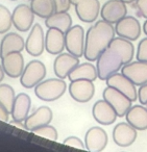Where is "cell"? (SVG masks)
<instances>
[{
    "label": "cell",
    "instance_id": "1",
    "mask_svg": "<svg viewBox=\"0 0 147 152\" xmlns=\"http://www.w3.org/2000/svg\"><path fill=\"white\" fill-rule=\"evenodd\" d=\"M135 47L132 41L126 39L114 38L104 51L96 59V69L98 78L101 80L121 70L122 66L132 61Z\"/></svg>",
    "mask_w": 147,
    "mask_h": 152
},
{
    "label": "cell",
    "instance_id": "2",
    "mask_svg": "<svg viewBox=\"0 0 147 152\" xmlns=\"http://www.w3.org/2000/svg\"><path fill=\"white\" fill-rule=\"evenodd\" d=\"M113 24L99 20L88 29L85 39L84 56L87 61H95L115 38Z\"/></svg>",
    "mask_w": 147,
    "mask_h": 152
},
{
    "label": "cell",
    "instance_id": "3",
    "mask_svg": "<svg viewBox=\"0 0 147 152\" xmlns=\"http://www.w3.org/2000/svg\"><path fill=\"white\" fill-rule=\"evenodd\" d=\"M67 83L62 78H49L42 80L35 87V94L43 101H55L65 94Z\"/></svg>",
    "mask_w": 147,
    "mask_h": 152
},
{
    "label": "cell",
    "instance_id": "4",
    "mask_svg": "<svg viewBox=\"0 0 147 152\" xmlns=\"http://www.w3.org/2000/svg\"><path fill=\"white\" fill-rule=\"evenodd\" d=\"M46 76V67L41 61H30L24 67L20 76V83L25 89H32Z\"/></svg>",
    "mask_w": 147,
    "mask_h": 152
},
{
    "label": "cell",
    "instance_id": "5",
    "mask_svg": "<svg viewBox=\"0 0 147 152\" xmlns=\"http://www.w3.org/2000/svg\"><path fill=\"white\" fill-rule=\"evenodd\" d=\"M85 39L86 34L82 26H71L65 32V48L67 49V52L71 53L76 57L84 56Z\"/></svg>",
    "mask_w": 147,
    "mask_h": 152
},
{
    "label": "cell",
    "instance_id": "6",
    "mask_svg": "<svg viewBox=\"0 0 147 152\" xmlns=\"http://www.w3.org/2000/svg\"><path fill=\"white\" fill-rule=\"evenodd\" d=\"M103 99L107 101L113 108L116 110L118 117H124L127 113V110L132 107V101L128 97H126L123 93L116 90L115 88H112L107 86L103 90Z\"/></svg>",
    "mask_w": 147,
    "mask_h": 152
},
{
    "label": "cell",
    "instance_id": "7",
    "mask_svg": "<svg viewBox=\"0 0 147 152\" xmlns=\"http://www.w3.org/2000/svg\"><path fill=\"white\" fill-rule=\"evenodd\" d=\"M69 94L72 99L79 103L89 102L95 94V86L92 80L88 79H77L70 83Z\"/></svg>",
    "mask_w": 147,
    "mask_h": 152
},
{
    "label": "cell",
    "instance_id": "8",
    "mask_svg": "<svg viewBox=\"0 0 147 152\" xmlns=\"http://www.w3.org/2000/svg\"><path fill=\"white\" fill-rule=\"evenodd\" d=\"M35 14L32 12L30 5L27 4H19L14 9L12 13V20H13V25L16 29L21 32L28 31L34 25Z\"/></svg>",
    "mask_w": 147,
    "mask_h": 152
},
{
    "label": "cell",
    "instance_id": "9",
    "mask_svg": "<svg viewBox=\"0 0 147 152\" xmlns=\"http://www.w3.org/2000/svg\"><path fill=\"white\" fill-rule=\"evenodd\" d=\"M115 32L120 38L136 41L141 34V25L138 19L132 16H125L116 23Z\"/></svg>",
    "mask_w": 147,
    "mask_h": 152
},
{
    "label": "cell",
    "instance_id": "10",
    "mask_svg": "<svg viewBox=\"0 0 147 152\" xmlns=\"http://www.w3.org/2000/svg\"><path fill=\"white\" fill-rule=\"evenodd\" d=\"M121 73L135 86H142L147 83V63L138 59L129 61L122 66Z\"/></svg>",
    "mask_w": 147,
    "mask_h": 152
},
{
    "label": "cell",
    "instance_id": "11",
    "mask_svg": "<svg viewBox=\"0 0 147 152\" xmlns=\"http://www.w3.org/2000/svg\"><path fill=\"white\" fill-rule=\"evenodd\" d=\"M45 49V34L40 24H34L25 41V50L32 56H40Z\"/></svg>",
    "mask_w": 147,
    "mask_h": 152
},
{
    "label": "cell",
    "instance_id": "12",
    "mask_svg": "<svg viewBox=\"0 0 147 152\" xmlns=\"http://www.w3.org/2000/svg\"><path fill=\"white\" fill-rule=\"evenodd\" d=\"M127 14L126 3L121 0H107L101 7V19L111 24H116Z\"/></svg>",
    "mask_w": 147,
    "mask_h": 152
},
{
    "label": "cell",
    "instance_id": "13",
    "mask_svg": "<svg viewBox=\"0 0 147 152\" xmlns=\"http://www.w3.org/2000/svg\"><path fill=\"white\" fill-rule=\"evenodd\" d=\"M105 83H107V86L115 88L116 90L123 93L132 102L138 99V92H137L136 86L122 73L116 72V73L112 74L105 79Z\"/></svg>",
    "mask_w": 147,
    "mask_h": 152
},
{
    "label": "cell",
    "instance_id": "14",
    "mask_svg": "<svg viewBox=\"0 0 147 152\" xmlns=\"http://www.w3.org/2000/svg\"><path fill=\"white\" fill-rule=\"evenodd\" d=\"M1 66L4 73L11 78L20 77L25 67L24 57L20 51H14L1 56Z\"/></svg>",
    "mask_w": 147,
    "mask_h": 152
},
{
    "label": "cell",
    "instance_id": "15",
    "mask_svg": "<svg viewBox=\"0 0 147 152\" xmlns=\"http://www.w3.org/2000/svg\"><path fill=\"white\" fill-rule=\"evenodd\" d=\"M107 131L98 126L91 127L85 135V146L88 151L100 152L107 147Z\"/></svg>",
    "mask_w": 147,
    "mask_h": 152
},
{
    "label": "cell",
    "instance_id": "16",
    "mask_svg": "<svg viewBox=\"0 0 147 152\" xmlns=\"http://www.w3.org/2000/svg\"><path fill=\"white\" fill-rule=\"evenodd\" d=\"M74 7L78 19L85 23L96 21L100 14V3L98 0H80Z\"/></svg>",
    "mask_w": 147,
    "mask_h": 152
},
{
    "label": "cell",
    "instance_id": "17",
    "mask_svg": "<svg viewBox=\"0 0 147 152\" xmlns=\"http://www.w3.org/2000/svg\"><path fill=\"white\" fill-rule=\"evenodd\" d=\"M79 64V57L74 56L73 54L67 53H60L55 57L53 63V71L57 77L65 79L68 77L70 72Z\"/></svg>",
    "mask_w": 147,
    "mask_h": 152
},
{
    "label": "cell",
    "instance_id": "18",
    "mask_svg": "<svg viewBox=\"0 0 147 152\" xmlns=\"http://www.w3.org/2000/svg\"><path fill=\"white\" fill-rule=\"evenodd\" d=\"M137 139V129L127 122H120L113 129V140L119 147H128Z\"/></svg>",
    "mask_w": 147,
    "mask_h": 152
},
{
    "label": "cell",
    "instance_id": "19",
    "mask_svg": "<svg viewBox=\"0 0 147 152\" xmlns=\"http://www.w3.org/2000/svg\"><path fill=\"white\" fill-rule=\"evenodd\" d=\"M52 117L53 114L50 107L46 105L40 106L25 119V121L23 122L24 129L32 131L38 127L50 124V122L52 121Z\"/></svg>",
    "mask_w": 147,
    "mask_h": 152
},
{
    "label": "cell",
    "instance_id": "20",
    "mask_svg": "<svg viewBox=\"0 0 147 152\" xmlns=\"http://www.w3.org/2000/svg\"><path fill=\"white\" fill-rule=\"evenodd\" d=\"M92 115L95 121L101 125L113 124L118 117L113 106L104 99L95 102L92 108Z\"/></svg>",
    "mask_w": 147,
    "mask_h": 152
},
{
    "label": "cell",
    "instance_id": "21",
    "mask_svg": "<svg viewBox=\"0 0 147 152\" xmlns=\"http://www.w3.org/2000/svg\"><path fill=\"white\" fill-rule=\"evenodd\" d=\"M45 49L53 55L63 52L65 49V32L55 27L48 28L45 34Z\"/></svg>",
    "mask_w": 147,
    "mask_h": 152
},
{
    "label": "cell",
    "instance_id": "22",
    "mask_svg": "<svg viewBox=\"0 0 147 152\" xmlns=\"http://www.w3.org/2000/svg\"><path fill=\"white\" fill-rule=\"evenodd\" d=\"M32 106V99L25 93H20L15 97L13 103V107L11 110L12 118L14 122L23 123L25 119L27 118L28 113Z\"/></svg>",
    "mask_w": 147,
    "mask_h": 152
},
{
    "label": "cell",
    "instance_id": "23",
    "mask_svg": "<svg viewBox=\"0 0 147 152\" xmlns=\"http://www.w3.org/2000/svg\"><path fill=\"white\" fill-rule=\"evenodd\" d=\"M25 49L24 39L16 32H7L0 42V58L3 55L14 51H22Z\"/></svg>",
    "mask_w": 147,
    "mask_h": 152
},
{
    "label": "cell",
    "instance_id": "24",
    "mask_svg": "<svg viewBox=\"0 0 147 152\" xmlns=\"http://www.w3.org/2000/svg\"><path fill=\"white\" fill-rule=\"evenodd\" d=\"M126 122L137 130L147 129V108L142 105H132L125 115Z\"/></svg>",
    "mask_w": 147,
    "mask_h": 152
},
{
    "label": "cell",
    "instance_id": "25",
    "mask_svg": "<svg viewBox=\"0 0 147 152\" xmlns=\"http://www.w3.org/2000/svg\"><path fill=\"white\" fill-rule=\"evenodd\" d=\"M68 78L70 81L77 80V79H88V80L94 81L96 78H98V73L95 66H93L92 63L78 64L68 75Z\"/></svg>",
    "mask_w": 147,
    "mask_h": 152
},
{
    "label": "cell",
    "instance_id": "26",
    "mask_svg": "<svg viewBox=\"0 0 147 152\" xmlns=\"http://www.w3.org/2000/svg\"><path fill=\"white\" fill-rule=\"evenodd\" d=\"M45 25L48 28L55 27L66 32L72 26V18L68 12H54L45 19Z\"/></svg>",
    "mask_w": 147,
    "mask_h": 152
},
{
    "label": "cell",
    "instance_id": "27",
    "mask_svg": "<svg viewBox=\"0 0 147 152\" xmlns=\"http://www.w3.org/2000/svg\"><path fill=\"white\" fill-rule=\"evenodd\" d=\"M30 7L36 16L46 19L55 12L53 0H30Z\"/></svg>",
    "mask_w": 147,
    "mask_h": 152
},
{
    "label": "cell",
    "instance_id": "28",
    "mask_svg": "<svg viewBox=\"0 0 147 152\" xmlns=\"http://www.w3.org/2000/svg\"><path fill=\"white\" fill-rule=\"evenodd\" d=\"M15 97V91L11 86L7 83L0 85V104H2L10 113L13 107Z\"/></svg>",
    "mask_w": 147,
    "mask_h": 152
},
{
    "label": "cell",
    "instance_id": "29",
    "mask_svg": "<svg viewBox=\"0 0 147 152\" xmlns=\"http://www.w3.org/2000/svg\"><path fill=\"white\" fill-rule=\"evenodd\" d=\"M13 25L12 14L7 7L0 4V34H7Z\"/></svg>",
    "mask_w": 147,
    "mask_h": 152
},
{
    "label": "cell",
    "instance_id": "30",
    "mask_svg": "<svg viewBox=\"0 0 147 152\" xmlns=\"http://www.w3.org/2000/svg\"><path fill=\"white\" fill-rule=\"evenodd\" d=\"M32 132L35 133L36 135H38V137L50 140V141H52V142L57 141V129L53 126H51L50 124L38 127V128L32 130Z\"/></svg>",
    "mask_w": 147,
    "mask_h": 152
},
{
    "label": "cell",
    "instance_id": "31",
    "mask_svg": "<svg viewBox=\"0 0 147 152\" xmlns=\"http://www.w3.org/2000/svg\"><path fill=\"white\" fill-rule=\"evenodd\" d=\"M136 57L138 61H146L147 63V38H144L140 41L137 48Z\"/></svg>",
    "mask_w": 147,
    "mask_h": 152
},
{
    "label": "cell",
    "instance_id": "32",
    "mask_svg": "<svg viewBox=\"0 0 147 152\" xmlns=\"http://www.w3.org/2000/svg\"><path fill=\"white\" fill-rule=\"evenodd\" d=\"M63 144L65 146H69V147L77 148V149H86V146H85L84 142L77 137H69L67 139L64 140Z\"/></svg>",
    "mask_w": 147,
    "mask_h": 152
},
{
    "label": "cell",
    "instance_id": "33",
    "mask_svg": "<svg viewBox=\"0 0 147 152\" xmlns=\"http://www.w3.org/2000/svg\"><path fill=\"white\" fill-rule=\"evenodd\" d=\"M135 7H136L139 16L147 19V0H136Z\"/></svg>",
    "mask_w": 147,
    "mask_h": 152
},
{
    "label": "cell",
    "instance_id": "34",
    "mask_svg": "<svg viewBox=\"0 0 147 152\" xmlns=\"http://www.w3.org/2000/svg\"><path fill=\"white\" fill-rule=\"evenodd\" d=\"M55 12H68L71 7V0H53Z\"/></svg>",
    "mask_w": 147,
    "mask_h": 152
},
{
    "label": "cell",
    "instance_id": "35",
    "mask_svg": "<svg viewBox=\"0 0 147 152\" xmlns=\"http://www.w3.org/2000/svg\"><path fill=\"white\" fill-rule=\"evenodd\" d=\"M138 99L141 104L147 105V83L140 86L138 90Z\"/></svg>",
    "mask_w": 147,
    "mask_h": 152
},
{
    "label": "cell",
    "instance_id": "36",
    "mask_svg": "<svg viewBox=\"0 0 147 152\" xmlns=\"http://www.w3.org/2000/svg\"><path fill=\"white\" fill-rule=\"evenodd\" d=\"M10 114L11 113L2 105L0 104V121H3V122H9V118H10Z\"/></svg>",
    "mask_w": 147,
    "mask_h": 152
},
{
    "label": "cell",
    "instance_id": "37",
    "mask_svg": "<svg viewBox=\"0 0 147 152\" xmlns=\"http://www.w3.org/2000/svg\"><path fill=\"white\" fill-rule=\"evenodd\" d=\"M4 70H3L2 66L0 65V83L3 80V78H4Z\"/></svg>",
    "mask_w": 147,
    "mask_h": 152
},
{
    "label": "cell",
    "instance_id": "38",
    "mask_svg": "<svg viewBox=\"0 0 147 152\" xmlns=\"http://www.w3.org/2000/svg\"><path fill=\"white\" fill-rule=\"evenodd\" d=\"M143 31H144V34L147 36V19L145 20L144 24H143Z\"/></svg>",
    "mask_w": 147,
    "mask_h": 152
},
{
    "label": "cell",
    "instance_id": "39",
    "mask_svg": "<svg viewBox=\"0 0 147 152\" xmlns=\"http://www.w3.org/2000/svg\"><path fill=\"white\" fill-rule=\"evenodd\" d=\"M121 1H123L124 3H128V4H130V3H134L136 0H121Z\"/></svg>",
    "mask_w": 147,
    "mask_h": 152
},
{
    "label": "cell",
    "instance_id": "40",
    "mask_svg": "<svg viewBox=\"0 0 147 152\" xmlns=\"http://www.w3.org/2000/svg\"><path fill=\"white\" fill-rule=\"evenodd\" d=\"M79 1H80V0H71V3H72V4L75 5L76 3H78V2H79Z\"/></svg>",
    "mask_w": 147,
    "mask_h": 152
},
{
    "label": "cell",
    "instance_id": "41",
    "mask_svg": "<svg viewBox=\"0 0 147 152\" xmlns=\"http://www.w3.org/2000/svg\"><path fill=\"white\" fill-rule=\"evenodd\" d=\"M11 1H17V0H11Z\"/></svg>",
    "mask_w": 147,
    "mask_h": 152
},
{
    "label": "cell",
    "instance_id": "42",
    "mask_svg": "<svg viewBox=\"0 0 147 152\" xmlns=\"http://www.w3.org/2000/svg\"><path fill=\"white\" fill-rule=\"evenodd\" d=\"M29 1H30V0H29Z\"/></svg>",
    "mask_w": 147,
    "mask_h": 152
}]
</instances>
